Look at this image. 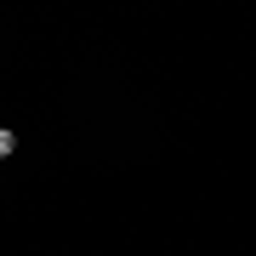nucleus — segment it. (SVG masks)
<instances>
[{
  "mask_svg": "<svg viewBox=\"0 0 256 256\" xmlns=\"http://www.w3.org/2000/svg\"><path fill=\"white\" fill-rule=\"evenodd\" d=\"M12 148H18V131H0V160H6Z\"/></svg>",
  "mask_w": 256,
  "mask_h": 256,
  "instance_id": "nucleus-1",
  "label": "nucleus"
}]
</instances>
